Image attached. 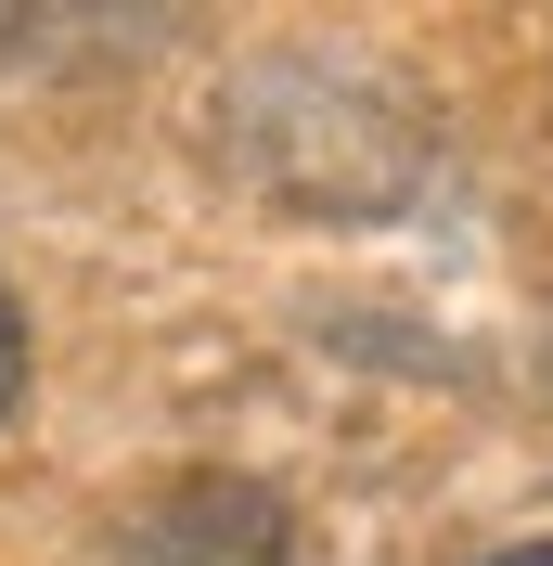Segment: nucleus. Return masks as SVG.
Wrapping results in <instances>:
<instances>
[{
    "mask_svg": "<svg viewBox=\"0 0 553 566\" xmlns=\"http://www.w3.org/2000/svg\"><path fill=\"white\" fill-rule=\"evenodd\" d=\"M13 399H27V310L0 296V424H13Z\"/></svg>",
    "mask_w": 553,
    "mask_h": 566,
    "instance_id": "f257e3e1",
    "label": "nucleus"
},
{
    "mask_svg": "<svg viewBox=\"0 0 553 566\" xmlns=\"http://www.w3.org/2000/svg\"><path fill=\"white\" fill-rule=\"evenodd\" d=\"M489 566H553V541H528V554H489Z\"/></svg>",
    "mask_w": 553,
    "mask_h": 566,
    "instance_id": "f03ea898",
    "label": "nucleus"
}]
</instances>
